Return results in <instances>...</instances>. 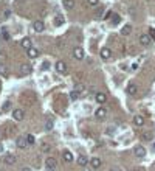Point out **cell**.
<instances>
[{"mask_svg":"<svg viewBox=\"0 0 155 171\" xmlns=\"http://www.w3.org/2000/svg\"><path fill=\"white\" fill-rule=\"evenodd\" d=\"M95 100H96L98 103H99V104H104V103L107 101V95L99 92V93H96V98H95Z\"/></svg>","mask_w":155,"mask_h":171,"instance_id":"44dd1931","label":"cell"},{"mask_svg":"<svg viewBox=\"0 0 155 171\" xmlns=\"http://www.w3.org/2000/svg\"><path fill=\"white\" fill-rule=\"evenodd\" d=\"M104 14H105V9H104V8H98V9L95 11V17H96V19L104 17Z\"/></svg>","mask_w":155,"mask_h":171,"instance_id":"484cf974","label":"cell"},{"mask_svg":"<svg viewBox=\"0 0 155 171\" xmlns=\"http://www.w3.org/2000/svg\"><path fill=\"white\" fill-rule=\"evenodd\" d=\"M134 153H135V155H137V157L143 159V157H144V155H146V148H143L141 145H138V146H135Z\"/></svg>","mask_w":155,"mask_h":171,"instance_id":"ba28073f","label":"cell"},{"mask_svg":"<svg viewBox=\"0 0 155 171\" xmlns=\"http://www.w3.org/2000/svg\"><path fill=\"white\" fill-rule=\"evenodd\" d=\"M119 22H121V17L119 16H115V17L112 19V25H116V24H119Z\"/></svg>","mask_w":155,"mask_h":171,"instance_id":"d6a6232c","label":"cell"},{"mask_svg":"<svg viewBox=\"0 0 155 171\" xmlns=\"http://www.w3.org/2000/svg\"><path fill=\"white\" fill-rule=\"evenodd\" d=\"M23 117H25V112L22 111V109H14V111H13V118L16 121H22V120H23Z\"/></svg>","mask_w":155,"mask_h":171,"instance_id":"3957f363","label":"cell"},{"mask_svg":"<svg viewBox=\"0 0 155 171\" xmlns=\"http://www.w3.org/2000/svg\"><path fill=\"white\" fill-rule=\"evenodd\" d=\"M64 22H65V20H64V16L58 13V14L54 16V25H56V26H62Z\"/></svg>","mask_w":155,"mask_h":171,"instance_id":"ac0fdd59","label":"cell"},{"mask_svg":"<svg viewBox=\"0 0 155 171\" xmlns=\"http://www.w3.org/2000/svg\"><path fill=\"white\" fill-rule=\"evenodd\" d=\"M45 168H47V171H56V159L48 157L45 160Z\"/></svg>","mask_w":155,"mask_h":171,"instance_id":"6da1fadb","label":"cell"},{"mask_svg":"<svg viewBox=\"0 0 155 171\" xmlns=\"http://www.w3.org/2000/svg\"><path fill=\"white\" fill-rule=\"evenodd\" d=\"M20 75L22 76H28L30 73H31V67L28 66V64H20Z\"/></svg>","mask_w":155,"mask_h":171,"instance_id":"9c48e42d","label":"cell"},{"mask_svg":"<svg viewBox=\"0 0 155 171\" xmlns=\"http://www.w3.org/2000/svg\"><path fill=\"white\" fill-rule=\"evenodd\" d=\"M105 115H107V111H105V107H98L96 111H95V117H96L98 120L105 118Z\"/></svg>","mask_w":155,"mask_h":171,"instance_id":"7c38bea8","label":"cell"},{"mask_svg":"<svg viewBox=\"0 0 155 171\" xmlns=\"http://www.w3.org/2000/svg\"><path fill=\"white\" fill-rule=\"evenodd\" d=\"M154 149H155V145H154Z\"/></svg>","mask_w":155,"mask_h":171,"instance_id":"ee69618b","label":"cell"},{"mask_svg":"<svg viewBox=\"0 0 155 171\" xmlns=\"http://www.w3.org/2000/svg\"><path fill=\"white\" fill-rule=\"evenodd\" d=\"M134 124L137 128H141L143 124H144V118H143V115H135L134 117Z\"/></svg>","mask_w":155,"mask_h":171,"instance_id":"2e32d148","label":"cell"},{"mask_svg":"<svg viewBox=\"0 0 155 171\" xmlns=\"http://www.w3.org/2000/svg\"><path fill=\"white\" fill-rule=\"evenodd\" d=\"M40 68H42V70H48V68H50V62H48V61H45L42 66H40Z\"/></svg>","mask_w":155,"mask_h":171,"instance_id":"836d02e7","label":"cell"},{"mask_svg":"<svg viewBox=\"0 0 155 171\" xmlns=\"http://www.w3.org/2000/svg\"><path fill=\"white\" fill-rule=\"evenodd\" d=\"M26 142H28V145H33V143L36 142V139H34V135H31V134H28L26 135Z\"/></svg>","mask_w":155,"mask_h":171,"instance_id":"f1b7e54d","label":"cell"},{"mask_svg":"<svg viewBox=\"0 0 155 171\" xmlns=\"http://www.w3.org/2000/svg\"><path fill=\"white\" fill-rule=\"evenodd\" d=\"M16 160H17V159H16V155H14V154H6L5 159H3V162H5L6 165H14Z\"/></svg>","mask_w":155,"mask_h":171,"instance_id":"5bb4252c","label":"cell"},{"mask_svg":"<svg viewBox=\"0 0 155 171\" xmlns=\"http://www.w3.org/2000/svg\"><path fill=\"white\" fill-rule=\"evenodd\" d=\"M62 157H64V160H65L67 163L73 162V154H71L70 151H64V153H62Z\"/></svg>","mask_w":155,"mask_h":171,"instance_id":"7402d4cb","label":"cell"},{"mask_svg":"<svg viewBox=\"0 0 155 171\" xmlns=\"http://www.w3.org/2000/svg\"><path fill=\"white\" fill-rule=\"evenodd\" d=\"M3 132H5V135H13L16 134V126L11 123H6L5 124V129H3Z\"/></svg>","mask_w":155,"mask_h":171,"instance_id":"5b68a950","label":"cell"},{"mask_svg":"<svg viewBox=\"0 0 155 171\" xmlns=\"http://www.w3.org/2000/svg\"><path fill=\"white\" fill-rule=\"evenodd\" d=\"M64 8L65 9H73L74 8V0H64Z\"/></svg>","mask_w":155,"mask_h":171,"instance_id":"603a6c76","label":"cell"},{"mask_svg":"<svg viewBox=\"0 0 155 171\" xmlns=\"http://www.w3.org/2000/svg\"><path fill=\"white\" fill-rule=\"evenodd\" d=\"M101 165H103V160H101L99 157H93L92 160H90V166H92L93 170H98V168H101Z\"/></svg>","mask_w":155,"mask_h":171,"instance_id":"30bf717a","label":"cell"},{"mask_svg":"<svg viewBox=\"0 0 155 171\" xmlns=\"http://www.w3.org/2000/svg\"><path fill=\"white\" fill-rule=\"evenodd\" d=\"M0 171H3V170H0Z\"/></svg>","mask_w":155,"mask_h":171,"instance_id":"f6af8a7d","label":"cell"},{"mask_svg":"<svg viewBox=\"0 0 155 171\" xmlns=\"http://www.w3.org/2000/svg\"><path fill=\"white\" fill-rule=\"evenodd\" d=\"M78 163H79V166H85L87 163H89V159H87V155H85V154H79Z\"/></svg>","mask_w":155,"mask_h":171,"instance_id":"d6986e66","label":"cell"},{"mask_svg":"<svg viewBox=\"0 0 155 171\" xmlns=\"http://www.w3.org/2000/svg\"><path fill=\"white\" fill-rule=\"evenodd\" d=\"M73 56L76 58L78 61H81V59H84V50H82L81 47H76L73 50Z\"/></svg>","mask_w":155,"mask_h":171,"instance_id":"4fadbf2b","label":"cell"},{"mask_svg":"<svg viewBox=\"0 0 155 171\" xmlns=\"http://www.w3.org/2000/svg\"><path fill=\"white\" fill-rule=\"evenodd\" d=\"M113 171H115V170H113Z\"/></svg>","mask_w":155,"mask_h":171,"instance_id":"bcb514c9","label":"cell"},{"mask_svg":"<svg viewBox=\"0 0 155 171\" xmlns=\"http://www.w3.org/2000/svg\"><path fill=\"white\" fill-rule=\"evenodd\" d=\"M126 92L129 93V95H135V93L138 92L137 84H134V82H132V84H129V86H127V89H126Z\"/></svg>","mask_w":155,"mask_h":171,"instance_id":"ffe728a7","label":"cell"},{"mask_svg":"<svg viewBox=\"0 0 155 171\" xmlns=\"http://www.w3.org/2000/svg\"><path fill=\"white\" fill-rule=\"evenodd\" d=\"M2 151H3V145H0V153H2Z\"/></svg>","mask_w":155,"mask_h":171,"instance_id":"b9f144b4","label":"cell"},{"mask_svg":"<svg viewBox=\"0 0 155 171\" xmlns=\"http://www.w3.org/2000/svg\"><path fill=\"white\" fill-rule=\"evenodd\" d=\"M33 28H34V31H37V33H42L45 30V24L42 20H36L34 24H33Z\"/></svg>","mask_w":155,"mask_h":171,"instance_id":"8fae6325","label":"cell"},{"mask_svg":"<svg viewBox=\"0 0 155 171\" xmlns=\"http://www.w3.org/2000/svg\"><path fill=\"white\" fill-rule=\"evenodd\" d=\"M9 107H11V101H6L5 104H3V107H2V109H3V111H8Z\"/></svg>","mask_w":155,"mask_h":171,"instance_id":"8d00e7d4","label":"cell"},{"mask_svg":"<svg viewBox=\"0 0 155 171\" xmlns=\"http://www.w3.org/2000/svg\"><path fill=\"white\" fill-rule=\"evenodd\" d=\"M76 90H78V92H82V90H84V87H82V86H78Z\"/></svg>","mask_w":155,"mask_h":171,"instance_id":"ab89813d","label":"cell"},{"mask_svg":"<svg viewBox=\"0 0 155 171\" xmlns=\"http://www.w3.org/2000/svg\"><path fill=\"white\" fill-rule=\"evenodd\" d=\"M99 56H101V59H109L112 56V51H110V48H107V47H104V48H101L99 50Z\"/></svg>","mask_w":155,"mask_h":171,"instance_id":"52a82bcc","label":"cell"},{"mask_svg":"<svg viewBox=\"0 0 155 171\" xmlns=\"http://www.w3.org/2000/svg\"><path fill=\"white\" fill-rule=\"evenodd\" d=\"M112 16V11H107V13H105L104 14V19H109V17H110Z\"/></svg>","mask_w":155,"mask_h":171,"instance_id":"f35d334b","label":"cell"},{"mask_svg":"<svg viewBox=\"0 0 155 171\" xmlns=\"http://www.w3.org/2000/svg\"><path fill=\"white\" fill-rule=\"evenodd\" d=\"M87 3H89L90 6H98V3H99V0H87Z\"/></svg>","mask_w":155,"mask_h":171,"instance_id":"1f68e13d","label":"cell"},{"mask_svg":"<svg viewBox=\"0 0 155 171\" xmlns=\"http://www.w3.org/2000/svg\"><path fill=\"white\" fill-rule=\"evenodd\" d=\"M78 98H79V92H78V90H71V92H70V100L76 101Z\"/></svg>","mask_w":155,"mask_h":171,"instance_id":"4316f807","label":"cell"},{"mask_svg":"<svg viewBox=\"0 0 155 171\" xmlns=\"http://www.w3.org/2000/svg\"><path fill=\"white\" fill-rule=\"evenodd\" d=\"M26 55H28V58L34 59V58H37V56H39V50H37V48H34V47H31V48H28V50H26Z\"/></svg>","mask_w":155,"mask_h":171,"instance_id":"9a60e30c","label":"cell"},{"mask_svg":"<svg viewBox=\"0 0 155 171\" xmlns=\"http://www.w3.org/2000/svg\"><path fill=\"white\" fill-rule=\"evenodd\" d=\"M45 129H47V131H51V129H53V121L51 120L45 121Z\"/></svg>","mask_w":155,"mask_h":171,"instance_id":"f546056e","label":"cell"},{"mask_svg":"<svg viewBox=\"0 0 155 171\" xmlns=\"http://www.w3.org/2000/svg\"><path fill=\"white\" fill-rule=\"evenodd\" d=\"M42 151H44V153H48V151H50V145H47V143L42 145Z\"/></svg>","mask_w":155,"mask_h":171,"instance_id":"74e56055","label":"cell"},{"mask_svg":"<svg viewBox=\"0 0 155 171\" xmlns=\"http://www.w3.org/2000/svg\"><path fill=\"white\" fill-rule=\"evenodd\" d=\"M20 45H22V48H25V50H28V48L33 47V45H31V39H30V37H23Z\"/></svg>","mask_w":155,"mask_h":171,"instance_id":"e0dca14e","label":"cell"},{"mask_svg":"<svg viewBox=\"0 0 155 171\" xmlns=\"http://www.w3.org/2000/svg\"><path fill=\"white\" fill-rule=\"evenodd\" d=\"M22 171H31V168H28V166H25V168H22Z\"/></svg>","mask_w":155,"mask_h":171,"instance_id":"60d3db41","label":"cell"},{"mask_svg":"<svg viewBox=\"0 0 155 171\" xmlns=\"http://www.w3.org/2000/svg\"><path fill=\"white\" fill-rule=\"evenodd\" d=\"M0 75H2V76H6V67L2 61H0Z\"/></svg>","mask_w":155,"mask_h":171,"instance_id":"83f0119b","label":"cell"},{"mask_svg":"<svg viewBox=\"0 0 155 171\" xmlns=\"http://www.w3.org/2000/svg\"><path fill=\"white\" fill-rule=\"evenodd\" d=\"M16 145H17V148H20V149H26V146H28L26 137H19V139L16 140Z\"/></svg>","mask_w":155,"mask_h":171,"instance_id":"8992f818","label":"cell"},{"mask_svg":"<svg viewBox=\"0 0 155 171\" xmlns=\"http://www.w3.org/2000/svg\"><path fill=\"white\" fill-rule=\"evenodd\" d=\"M56 72L65 75V72H67V64H65V61H58V62H56Z\"/></svg>","mask_w":155,"mask_h":171,"instance_id":"7a4b0ae2","label":"cell"},{"mask_svg":"<svg viewBox=\"0 0 155 171\" xmlns=\"http://www.w3.org/2000/svg\"><path fill=\"white\" fill-rule=\"evenodd\" d=\"M149 36L152 41H155V28H149Z\"/></svg>","mask_w":155,"mask_h":171,"instance_id":"e575fe53","label":"cell"},{"mask_svg":"<svg viewBox=\"0 0 155 171\" xmlns=\"http://www.w3.org/2000/svg\"><path fill=\"white\" fill-rule=\"evenodd\" d=\"M0 34H2V39L3 41H9L11 39V36H9V33H8V30H6V28L0 30Z\"/></svg>","mask_w":155,"mask_h":171,"instance_id":"cb8c5ba5","label":"cell"},{"mask_svg":"<svg viewBox=\"0 0 155 171\" xmlns=\"http://www.w3.org/2000/svg\"><path fill=\"white\" fill-rule=\"evenodd\" d=\"M130 31H132V26H130V24H127V25L123 26V30H121V34H123V36H127V34H130Z\"/></svg>","mask_w":155,"mask_h":171,"instance_id":"d4e9b609","label":"cell"},{"mask_svg":"<svg viewBox=\"0 0 155 171\" xmlns=\"http://www.w3.org/2000/svg\"><path fill=\"white\" fill-rule=\"evenodd\" d=\"M143 139L144 140H152V132H146V134L143 135Z\"/></svg>","mask_w":155,"mask_h":171,"instance_id":"d590c367","label":"cell"},{"mask_svg":"<svg viewBox=\"0 0 155 171\" xmlns=\"http://www.w3.org/2000/svg\"><path fill=\"white\" fill-rule=\"evenodd\" d=\"M113 132H115V128H113V126H109V128H105V135H112Z\"/></svg>","mask_w":155,"mask_h":171,"instance_id":"4dcf8cb0","label":"cell"},{"mask_svg":"<svg viewBox=\"0 0 155 171\" xmlns=\"http://www.w3.org/2000/svg\"><path fill=\"white\" fill-rule=\"evenodd\" d=\"M150 42H152V39H150L149 34H141V36H140V44H141L143 47H147V45H150Z\"/></svg>","mask_w":155,"mask_h":171,"instance_id":"277c9868","label":"cell"},{"mask_svg":"<svg viewBox=\"0 0 155 171\" xmlns=\"http://www.w3.org/2000/svg\"><path fill=\"white\" fill-rule=\"evenodd\" d=\"M134 171H140V170H134Z\"/></svg>","mask_w":155,"mask_h":171,"instance_id":"7bdbcfd3","label":"cell"}]
</instances>
